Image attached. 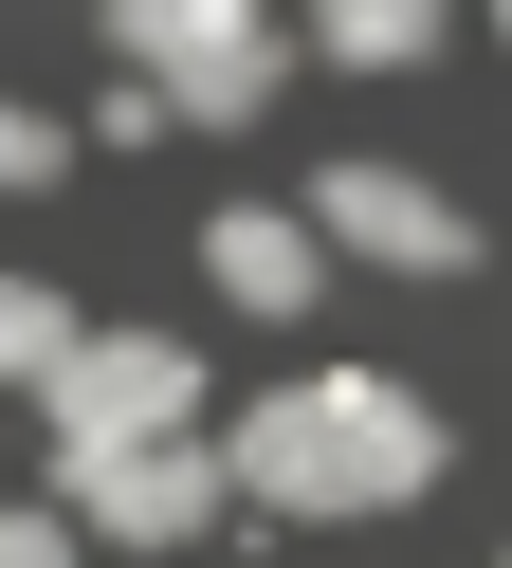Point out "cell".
Wrapping results in <instances>:
<instances>
[{
  "label": "cell",
  "instance_id": "1",
  "mask_svg": "<svg viewBox=\"0 0 512 568\" xmlns=\"http://www.w3.org/2000/svg\"><path fill=\"white\" fill-rule=\"evenodd\" d=\"M219 495H275V514H402L439 495V404L402 367H311L219 440Z\"/></svg>",
  "mask_w": 512,
  "mask_h": 568
},
{
  "label": "cell",
  "instance_id": "2",
  "mask_svg": "<svg viewBox=\"0 0 512 568\" xmlns=\"http://www.w3.org/2000/svg\"><path fill=\"white\" fill-rule=\"evenodd\" d=\"M37 422H55V477L165 458V440H202V348H165V331H92L55 385H37Z\"/></svg>",
  "mask_w": 512,
  "mask_h": 568
},
{
  "label": "cell",
  "instance_id": "3",
  "mask_svg": "<svg viewBox=\"0 0 512 568\" xmlns=\"http://www.w3.org/2000/svg\"><path fill=\"white\" fill-rule=\"evenodd\" d=\"M110 55L146 74V111H165V129H256V92H275L293 38L256 19V0H129Z\"/></svg>",
  "mask_w": 512,
  "mask_h": 568
},
{
  "label": "cell",
  "instance_id": "4",
  "mask_svg": "<svg viewBox=\"0 0 512 568\" xmlns=\"http://www.w3.org/2000/svg\"><path fill=\"white\" fill-rule=\"evenodd\" d=\"M293 239H311V257H385V275H475V221L439 184H402V165H329V202Z\"/></svg>",
  "mask_w": 512,
  "mask_h": 568
},
{
  "label": "cell",
  "instance_id": "5",
  "mask_svg": "<svg viewBox=\"0 0 512 568\" xmlns=\"http://www.w3.org/2000/svg\"><path fill=\"white\" fill-rule=\"evenodd\" d=\"M55 514H73V531H110V550H202L238 495H219V458H202V440H165V458H110V477H55Z\"/></svg>",
  "mask_w": 512,
  "mask_h": 568
},
{
  "label": "cell",
  "instance_id": "6",
  "mask_svg": "<svg viewBox=\"0 0 512 568\" xmlns=\"http://www.w3.org/2000/svg\"><path fill=\"white\" fill-rule=\"evenodd\" d=\"M202 275H219V294H238V312H311V294H329V275H311V239H293L275 202H238V221L202 239Z\"/></svg>",
  "mask_w": 512,
  "mask_h": 568
},
{
  "label": "cell",
  "instance_id": "7",
  "mask_svg": "<svg viewBox=\"0 0 512 568\" xmlns=\"http://www.w3.org/2000/svg\"><path fill=\"white\" fill-rule=\"evenodd\" d=\"M439 38H458L439 0H329V19H311V55H329V74H421Z\"/></svg>",
  "mask_w": 512,
  "mask_h": 568
},
{
  "label": "cell",
  "instance_id": "8",
  "mask_svg": "<svg viewBox=\"0 0 512 568\" xmlns=\"http://www.w3.org/2000/svg\"><path fill=\"white\" fill-rule=\"evenodd\" d=\"M73 348H92V331H73V294H55V275H0V385H55Z\"/></svg>",
  "mask_w": 512,
  "mask_h": 568
},
{
  "label": "cell",
  "instance_id": "9",
  "mask_svg": "<svg viewBox=\"0 0 512 568\" xmlns=\"http://www.w3.org/2000/svg\"><path fill=\"white\" fill-rule=\"evenodd\" d=\"M55 148H73V129H37V111H0V202H19V184H55Z\"/></svg>",
  "mask_w": 512,
  "mask_h": 568
},
{
  "label": "cell",
  "instance_id": "10",
  "mask_svg": "<svg viewBox=\"0 0 512 568\" xmlns=\"http://www.w3.org/2000/svg\"><path fill=\"white\" fill-rule=\"evenodd\" d=\"M0 568H73V514H0Z\"/></svg>",
  "mask_w": 512,
  "mask_h": 568
}]
</instances>
